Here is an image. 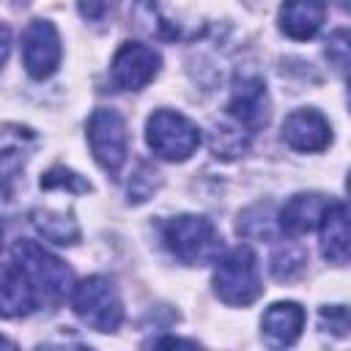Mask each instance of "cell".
Instances as JSON below:
<instances>
[{"instance_id":"obj_1","label":"cell","mask_w":351,"mask_h":351,"mask_svg":"<svg viewBox=\"0 0 351 351\" xmlns=\"http://www.w3.org/2000/svg\"><path fill=\"white\" fill-rule=\"evenodd\" d=\"M14 263L27 274V280L33 282L38 302L47 304H60L71 291H74V274L71 269L55 258L52 252H47L41 244L30 241V239H19L11 250Z\"/></svg>"},{"instance_id":"obj_2","label":"cell","mask_w":351,"mask_h":351,"mask_svg":"<svg viewBox=\"0 0 351 351\" xmlns=\"http://www.w3.org/2000/svg\"><path fill=\"white\" fill-rule=\"evenodd\" d=\"M165 244L186 266L211 263L219 258V250H222V239L211 225V219L195 217V214L173 217L165 225Z\"/></svg>"},{"instance_id":"obj_3","label":"cell","mask_w":351,"mask_h":351,"mask_svg":"<svg viewBox=\"0 0 351 351\" xmlns=\"http://www.w3.org/2000/svg\"><path fill=\"white\" fill-rule=\"evenodd\" d=\"M261 274L258 261L250 247H233L222 258H217L214 269V293L233 307H247L261 296Z\"/></svg>"},{"instance_id":"obj_4","label":"cell","mask_w":351,"mask_h":351,"mask_svg":"<svg viewBox=\"0 0 351 351\" xmlns=\"http://www.w3.org/2000/svg\"><path fill=\"white\" fill-rule=\"evenodd\" d=\"M71 307L82 324H88L96 332H115L123 321V304L115 291V285L101 277H85L71 291Z\"/></svg>"},{"instance_id":"obj_5","label":"cell","mask_w":351,"mask_h":351,"mask_svg":"<svg viewBox=\"0 0 351 351\" xmlns=\"http://www.w3.org/2000/svg\"><path fill=\"white\" fill-rule=\"evenodd\" d=\"M145 140L159 159L184 162L200 145V132L186 115L176 110H156L145 123Z\"/></svg>"},{"instance_id":"obj_6","label":"cell","mask_w":351,"mask_h":351,"mask_svg":"<svg viewBox=\"0 0 351 351\" xmlns=\"http://www.w3.org/2000/svg\"><path fill=\"white\" fill-rule=\"evenodd\" d=\"M88 145L93 151V159L110 176H118L126 162V151H129L126 123H123L121 112H115L110 107L93 110L88 118Z\"/></svg>"},{"instance_id":"obj_7","label":"cell","mask_w":351,"mask_h":351,"mask_svg":"<svg viewBox=\"0 0 351 351\" xmlns=\"http://www.w3.org/2000/svg\"><path fill=\"white\" fill-rule=\"evenodd\" d=\"M159 66H162V58L154 47L126 41L110 63V80L121 90H143L159 74Z\"/></svg>"},{"instance_id":"obj_8","label":"cell","mask_w":351,"mask_h":351,"mask_svg":"<svg viewBox=\"0 0 351 351\" xmlns=\"http://www.w3.org/2000/svg\"><path fill=\"white\" fill-rule=\"evenodd\" d=\"M60 36L52 22L33 19L22 36V60L33 80H47L60 63Z\"/></svg>"},{"instance_id":"obj_9","label":"cell","mask_w":351,"mask_h":351,"mask_svg":"<svg viewBox=\"0 0 351 351\" xmlns=\"http://www.w3.org/2000/svg\"><path fill=\"white\" fill-rule=\"evenodd\" d=\"M228 112L230 118L244 126V129H261L269 121V93L261 77L244 74L236 77L233 90H230V101H228Z\"/></svg>"},{"instance_id":"obj_10","label":"cell","mask_w":351,"mask_h":351,"mask_svg":"<svg viewBox=\"0 0 351 351\" xmlns=\"http://www.w3.org/2000/svg\"><path fill=\"white\" fill-rule=\"evenodd\" d=\"M282 140L293 151L315 154L332 143V129H329V121L318 110H293L282 121Z\"/></svg>"},{"instance_id":"obj_11","label":"cell","mask_w":351,"mask_h":351,"mask_svg":"<svg viewBox=\"0 0 351 351\" xmlns=\"http://www.w3.org/2000/svg\"><path fill=\"white\" fill-rule=\"evenodd\" d=\"M321 252L329 263H351V206L329 203L321 217Z\"/></svg>"},{"instance_id":"obj_12","label":"cell","mask_w":351,"mask_h":351,"mask_svg":"<svg viewBox=\"0 0 351 351\" xmlns=\"http://www.w3.org/2000/svg\"><path fill=\"white\" fill-rule=\"evenodd\" d=\"M326 16L324 0H282L280 5V30L293 41L313 38Z\"/></svg>"},{"instance_id":"obj_13","label":"cell","mask_w":351,"mask_h":351,"mask_svg":"<svg viewBox=\"0 0 351 351\" xmlns=\"http://www.w3.org/2000/svg\"><path fill=\"white\" fill-rule=\"evenodd\" d=\"M304 310L296 302H274L261 318V335L269 346H291L302 335Z\"/></svg>"},{"instance_id":"obj_14","label":"cell","mask_w":351,"mask_h":351,"mask_svg":"<svg viewBox=\"0 0 351 351\" xmlns=\"http://www.w3.org/2000/svg\"><path fill=\"white\" fill-rule=\"evenodd\" d=\"M326 197L324 195H315V192H299L293 195L282 211H280V228L288 233V236H304L310 233L313 228L321 225V217L326 211Z\"/></svg>"},{"instance_id":"obj_15","label":"cell","mask_w":351,"mask_h":351,"mask_svg":"<svg viewBox=\"0 0 351 351\" xmlns=\"http://www.w3.org/2000/svg\"><path fill=\"white\" fill-rule=\"evenodd\" d=\"M0 304H3V315H5V318L27 315V313H33L36 304H38V293H36L33 282L27 280V274H25L16 263H5V269H3Z\"/></svg>"},{"instance_id":"obj_16","label":"cell","mask_w":351,"mask_h":351,"mask_svg":"<svg viewBox=\"0 0 351 351\" xmlns=\"http://www.w3.org/2000/svg\"><path fill=\"white\" fill-rule=\"evenodd\" d=\"M33 219V228L52 244H74L80 239V228L74 222L71 214H58V211H44V208H36L30 214Z\"/></svg>"},{"instance_id":"obj_17","label":"cell","mask_w":351,"mask_h":351,"mask_svg":"<svg viewBox=\"0 0 351 351\" xmlns=\"http://www.w3.org/2000/svg\"><path fill=\"white\" fill-rule=\"evenodd\" d=\"M208 148H211V154L217 159H236L247 148V132H244V126H228V123L214 126L211 140H208Z\"/></svg>"},{"instance_id":"obj_18","label":"cell","mask_w":351,"mask_h":351,"mask_svg":"<svg viewBox=\"0 0 351 351\" xmlns=\"http://www.w3.org/2000/svg\"><path fill=\"white\" fill-rule=\"evenodd\" d=\"M304 263H307V255H304L302 247H296V244H282V247L274 250L269 269H271V277H274V280L288 282V280H293V277L302 274Z\"/></svg>"},{"instance_id":"obj_19","label":"cell","mask_w":351,"mask_h":351,"mask_svg":"<svg viewBox=\"0 0 351 351\" xmlns=\"http://www.w3.org/2000/svg\"><path fill=\"white\" fill-rule=\"evenodd\" d=\"M318 326L332 337H346L351 329V307L346 304H326L318 310Z\"/></svg>"},{"instance_id":"obj_20","label":"cell","mask_w":351,"mask_h":351,"mask_svg":"<svg viewBox=\"0 0 351 351\" xmlns=\"http://www.w3.org/2000/svg\"><path fill=\"white\" fill-rule=\"evenodd\" d=\"M41 186L44 189H69V192H90V184L77 176L69 167H52L41 176Z\"/></svg>"},{"instance_id":"obj_21","label":"cell","mask_w":351,"mask_h":351,"mask_svg":"<svg viewBox=\"0 0 351 351\" xmlns=\"http://www.w3.org/2000/svg\"><path fill=\"white\" fill-rule=\"evenodd\" d=\"M324 55H326V60H329L335 69H351V30H346V27L335 30V33L326 38Z\"/></svg>"},{"instance_id":"obj_22","label":"cell","mask_w":351,"mask_h":351,"mask_svg":"<svg viewBox=\"0 0 351 351\" xmlns=\"http://www.w3.org/2000/svg\"><path fill=\"white\" fill-rule=\"evenodd\" d=\"M115 3H118V0H77V8H80V14H82L85 19L99 22V19H104V16L115 8Z\"/></svg>"},{"instance_id":"obj_23","label":"cell","mask_w":351,"mask_h":351,"mask_svg":"<svg viewBox=\"0 0 351 351\" xmlns=\"http://www.w3.org/2000/svg\"><path fill=\"white\" fill-rule=\"evenodd\" d=\"M154 346H195L192 340H178V337H162V340H154Z\"/></svg>"},{"instance_id":"obj_24","label":"cell","mask_w":351,"mask_h":351,"mask_svg":"<svg viewBox=\"0 0 351 351\" xmlns=\"http://www.w3.org/2000/svg\"><path fill=\"white\" fill-rule=\"evenodd\" d=\"M332 3H335L337 8H343L346 14H351V0H332Z\"/></svg>"},{"instance_id":"obj_25","label":"cell","mask_w":351,"mask_h":351,"mask_svg":"<svg viewBox=\"0 0 351 351\" xmlns=\"http://www.w3.org/2000/svg\"><path fill=\"white\" fill-rule=\"evenodd\" d=\"M346 96H348V110H351V80H348V90H346Z\"/></svg>"},{"instance_id":"obj_26","label":"cell","mask_w":351,"mask_h":351,"mask_svg":"<svg viewBox=\"0 0 351 351\" xmlns=\"http://www.w3.org/2000/svg\"><path fill=\"white\" fill-rule=\"evenodd\" d=\"M346 189H348V195H351V173H348V184H346Z\"/></svg>"},{"instance_id":"obj_27","label":"cell","mask_w":351,"mask_h":351,"mask_svg":"<svg viewBox=\"0 0 351 351\" xmlns=\"http://www.w3.org/2000/svg\"><path fill=\"white\" fill-rule=\"evenodd\" d=\"M14 3H16V5H25V3H27V0H14Z\"/></svg>"}]
</instances>
